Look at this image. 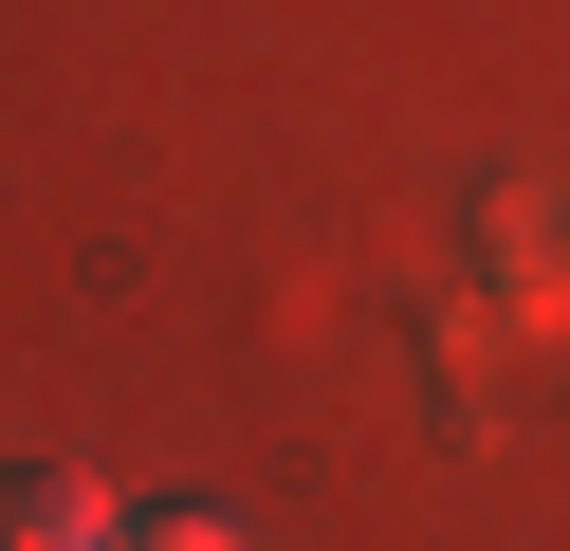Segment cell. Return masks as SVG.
<instances>
[{
	"mask_svg": "<svg viewBox=\"0 0 570 551\" xmlns=\"http://www.w3.org/2000/svg\"><path fill=\"white\" fill-rule=\"evenodd\" d=\"M0 551H129V514L75 460H0Z\"/></svg>",
	"mask_w": 570,
	"mask_h": 551,
	"instance_id": "obj_1",
	"label": "cell"
},
{
	"mask_svg": "<svg viewBox=\"0 0 570 551\" xmlns=\"http://www.w3.org/2000/svg\"><path fill=\"white\" fill-rule=\"evenodd\" d=\"M129 551H239V514H129Z\"/></svg>",
	"mask_w": 570,
	"mask_h": 551,
	"instance_id": "obj_2",
	"label": "cell"
}]
</instances>
